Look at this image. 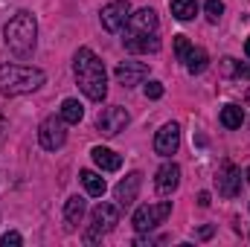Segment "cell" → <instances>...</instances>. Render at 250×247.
<instances>
[{
	"label": "cell",
	"mask_w": 250,
	"mask_h": 247,
	"mask_svg": "<svg viewBox=\"0 0 250 247\" xmlns=\"http://www.w3.org/2000/svg\"><path fill=\"white\" fill-rule=\"evenodd\" d=\"M73 73H76V82H79V87H82V93H84L87 99L102 102V99L108 96V73H105L102 59H99L93 50L82 47V50L76 53V59H73Z\"/></svg>",
	"instance_id": "6da1fadb"
},
{
	"label": "cell",
	"mask_w": 250,
	"mask_h": 247,
	"mask_svg": "<svg viewBox=\"0 0 250 247\" xmlns=\"http://www.w3.org/2000/svg\"><path fill=\"white\" fill-rule=\"evenodd\" d=\"M3 41L9 47L12 56L18 59H29L35 53V44H38V23H35V15L32 12H18L6 29H3Z\"/></svg>",
	"instance_id": "7a4b0ae2"
},
{
	"label": "cell",
	"mask_w": 250,
	"mask_h": 247,
	"mask_svg": "<svg viewBox=\"0 0 250 247\" xmlns=\"http://www.w3.org/2000/svg\"><path fill=\"white\" fill-rule=\"evenodd\" d=\"M44 70L26 67V64H3L0 67V93L3 96H21L32 93L44 84Z\"/></svg>",
	"instance_id": "3957f363"
},
{
	"label": "cell",
	"mask_w": 250,
	"mask_h": 247,
	"mask_svg": "<svg viewBox=\"0 0 250 247\" xmlns=\"http://www.w3.org/2000/svg\"><path fill=\"white\" fill-rule=\"evenodd\" d=\"M117 224H120V206L117 204H99V206H93V212H90V233L84 236V242H96L99 236L111 233Z\"/></svg>",
	"instance_id": "277c9868"
},
{
	"label": "cell",
	"mask_w": 250,
	"mask_h": 247,
	"mask_svg": "<svg viewBox=\"0 0 250 247\" xmlns=\"http://www.w3.org/2000/svg\"><path fill=\"white\" fill-rule=\"evenodd\" d=\"M169 212H172V201H160V204H146V206H140L137 212H134V230L137 233H148V230H154V227H160L166 218H169Z\"/></svg>",
	"instance_id": "5b68a950"
},
{
	"label": "cell",
	"mask_w": 250,
	"mask_h": 247,
	"mask_svg": "<svg viewBox=\"0 0 250 247\" xmlns=\"http://www.w3.org/2000/svg\"><path fill=\"white\" fill-rule=\"evenodd\" d=\"M62 117H47L41 128H38V143L47 148V151H59L64 143H67V128H64Z\"/></svg>",
	"instance_id": "8992f818"
},
{
	"label": "cell",
	"mask_w": 250,
	"mask_h": 247,
	"mask_svg": "<svg viewBox=\"0 0 250 247\" xmlns=\"http://www.w3.org/2000/svg\"><path fill=\"white\" fill-rule=\"evenodd\" d=\"M128 111H125L123 105H108V108H102L99 111V120H96V128L105 134V137H117L120 131H125V125H128Z\"/></svg>",
	"instance_id": "52a82bcc"
},
{
	"label": "cell",
	"mask_w": 250,
	"mask_h": 247,
	"mask_svg": "<svg viewBox=\"0 0 250 247\" xmlns=\"http://www.w3.org/2000/svg\"><path fill=\"white\" fill-rule=\"evenodd\" d=\"M128 18H131V3H128V0H111V3L99 12V21H102V26H105L108 32L125 29Z\"/></svg>",
	"instance_id": "ba28073f"
},
{
	"label": "cell",
	"mask_w": 250,
	"mask_h": 247,
	"mask_svg": "<svg viewBox=\"0 0 250 247\" xmlns=\"http://www.w3.org/2000/svg\"><path fill=\"white\" fill-rule=\"evenodd\" d=\"M181 148V125L178 123H166L157 134H154V151L160 157H172Z\"/></svg>",
	"instance_id": "9c48e42d"
},
{
	"label": "cell",
	"mask_w": 250,
	"mask_h": 247,
	"mask_svg": "<svg viewBox=\"0 0 250 247\" xmlns=\"http://www.w3.org/2000/svg\"><path fill=\"white\" fill-rule=\"evenodd\" d=\"M215 184H218V195H221V198H236V195L242 192V172H239V166L224 163V166L218 169Z\"/></svg>",
	"instance_id": "30bf717a"
},
{
	"label": "cell",
	"mask_w": 250,
	"mask_h": 247,
	"mask_svg": "<svg viewBox=\"0 0 250 247\" xmlns=\"http://www.w3.org/2000/svg\"><path fill=\"white\" fill-rule=\"evenodd\" d=\"M148 32H157V12L146 6V9H140L128 18L125 35H148Z\"/></svg>",
	"instance_id": "8fae6325"
},
{
	"label": "cell",
	"mask_w": 250,
	"mask_h": 247,
	"mask_svg": "<svg viewBox=\"0 0 250 247\" xmlns=\"http://www.w3.org/2000/svg\"><path fill=\"white\" fill-rule=\"evenodd\" d=\"M140 186H143V175H140V172L125 175L123 181L117 184V189H114V198H117V206H120V209H128V206L137 201Z\"/></svg>",
	"instance_id": "7c38bea8"
},
{
	"label": "cell",
	"mask_w": 250,
	"mask_h": 247,
	"mask_svg": "<svg viewBox=\"0 0 250 247\" xmlns=\"http://www.w3.org/2000/svg\"><path fill=\"white\" fill-rule=\"evenodd\" d=\"M114 76H117V82L123 87H134V84H140L148 76V64L146 62H120L117 70H114Z\"/></svg>",
	"instance_id": "4fadbf2b"
},
{
	"label": "cell",
	"mask_w": 250,
	"mask_h": 247,
	"mask_svg": "<svg viewBox=\"0 0 250 247\" xmlns=\"http://www.w3.org/2000/svg\"><path fill=\"white\" fill-rule=\"evenodd\" d=\"M181 184V166L178 163H163L157 169V178H154V189L160 195H172Z\"/></svg>",
	"instance_id": "5bb4252c"
},
{
	"label": "cell",
	"mask_w": 250,
	"mask_h": 247,
	"mask_svg": "<svg viewBox=\"0 0 250 247\" xmlns=\"http://www.w3.org/2000/svg\"><path fill=\"white\" fill-rule=\"evenodd\" d=\"M123 44H125L128 53H157L160 50L157 32H148V35H125Z\"/></svg>",
	"instance_id": "9a60e30c"
},
{
	"label": "cell",
	"mask_w": 250,
	"mask_h": 247,
	"mask_svg": "<svg viewBox=\"0 0 250 247\" xmlns=\"http://www.w3.org/2000/svg\"><path fill=\"white\" fill-rule=\"evenodd\" d=\"M90 157H93V163H96L102 172H117V169L123 166V157H120L117 151H111V148H102V145H96V148L90 151Z\"/></svg>",
	"instance_id": "2e32d148"
},
{
	"label": "cell",
	"mask_w": 250,
	"mask_h": 247,
	"mask_svg": "<svg viewBox=\"0 0 250 247\" xmlns=\"http://www.w3.org/2000/svg\"><path fill=\"white\" fill-rule=\"evenodd\" d=\"M82 215H84V198L73 195V198L64 204V221H67V227H70V230H73V227H79Z\"/></svg>",
	"instance_id": "e0dca14e"
},
{
	"label": "cell",
	"mask_w": 250,
	"mask_h": 247,
	"mask_svg": "<svg viewBox=\"0 0 250 247\" xmlns=\"http://www.w3.org/2000/svg\"><path fill=\"white\" fill-rule=\"evenodd\" d=\"M184 64H187V73L198 76V73H204V70H207L209 56H207V50H201V47H192V50L187 53V59H184Z\"/></svg>",
	"instance_id": "ac0fdd59"
},
{
	"label": "cell",
	"mask_w": 250,
	"mask_h": 247,
	"mask_svg": "<svg viewBox=\"0 0 250 247\" xmlns=\"http://www.w3.org/2000/svg\"><path fill=\"white\" fill-rule=\"evenodd\" d=\"M59 117H62L67 125H79L82 123V117H84V105H82L79 99H64L62 102V114H59Z\"/></svg>",
	"instance_id": "d6986e66"
},
{
	"label": "cell",
	"mask_w": 250,
	"mask_h": 247,
	"mask_svg": "<svg viewBox=\"0 0 250 247\" xmlns=\"http://www.w3.org/2000/svg\"><path fill=\"white\" fill-rule=\"evenodd\" d=\"M79 178H82V184H84V189H87V195H93V198H102V195H105V189H108V186H105V178H102V175H96V172L84 169Z\"/></svg>",
	"instance_id": "ffe728a7"
},
{
	"label": "cell",
	"mask_w": 250,
	"mask_h": 247,
	"mask_svg": "<svg viewBox=\"0 0 250 247\" xmlns=\"http://www.w3.org/2000/svg\"><path fill=\"white\" fill-rule=\"evenodd\" d=\"M218 120H221L224 128H230V131H233V128H242V123H245V111H242L239 105H224Z\"/></svg>",
	"instance_id": "44dd1931"
},
{
	"label": "cell",
	"mask_w": 250,
	"mask_h": 247,
	"mask_svg": "<svg viewBox=\"0 0 250 247\" xmlns=\"http://www.w3.org/2000/svg\"><path fill=\"white\" fill-rule=\"evenodd\" d=\"M172 15L178 21H192L198 15V3L195 0H172Z\"/></svg>",
	"instance_id": "7402d4cb"
},
{
	"label": "cell",
	"mask_w": 250,
	"mask_h": 247,
	"mask_svg": "<svg viewBox=\"0 0 250 247\" xmlns=\"http://www.w3.org/2000/svg\"><path fill=\"white\" fill-rule=\"evenodd\" d=\"M204 12H207V21H209V23H218L221 15H224V3H221V0H207V3H204Z\"/></svg>",
	"instance_id": "603a6c76"
},
{
	"label": "cell",
	"mask_w": 250,
	"mask_h": 247,
	"mask_svg": "<svg viewBox=\"0 0 250 247\" xmlns=\"http://www.w3.org/2000/svg\"><path fill=\"white\" fill-rule=\"evenodd\" d=\"M189 50H192V44H189L187 35H175V56H178V62H184V59H187Z\"/></svg>",
	"instance_id": "cb8c5ba5"
},
{
	"label": "cell",
	"mask_w": 250,
	"mask_h": 247,
	"mask_svg": "<svg viewBox=\"0 0 250 247\" xmlns=\"http://www.w3.org/2000/svg\"><path fill=\"white\" fill-rule=\"evenodd\" d=\"M146 96H148V99H160V96H163V84H160V82H148V84H146Z\"/></svg>",
	"instance_id": "d4e9b609"
},
{
	"label": "cell",
	"mask_w": 250,
	"mask_h": 247,
	"mask_svg": "<svg viewBox=\"0 0 250 247\" xmlns=\"http://www.w3.org/2000/svg\"><path fill=\"white\" fill-rule=\"evenodd\" d=\"M0 245L3 247H18V245H23V239H21V233H6V236H3V239H0Z\"/></svg>",
	"instance_id": "484cf974"
},
{
	"label": "cell",
	"mask_w": 250,
	"mask_h": 247,
	"mask_svg": "<svg viewBox=\"0 0 250 247\" xmlns=\"http://www.w3.org/2000/svg\"><path fill=\"white\" fill-rule=\"evenodd\" d=\"M224 73H227V76H230V73H233V70H236V73H239V67H236V64H233V59H224Z\"/></svg>",
	"instance_id": "4316f807"
},
{
	"label": "cell",
	"mask_w": 250,
	"mask_h": 247,
	"mask_svg": "<svg viewBox=\"0 0 250 247\" xmlns=\"http://www.w3.org/2000/svg\"><path fill=\"white\" fill-rule=\"evenodd\" d=\"M212 233H215V227H201V230H198V239H209Z\"/></svg>",
	"instance_id": "83f0119b"
},
{
	"label": "cell",
	"mask_w": 250,
	"mask_h": 247,
	"mask_svg": "<svg viewBox=\"0 0 250 247\" xmlns=\"http://www.w3.org/2000/svg\"><path fill=\"white\" fill-rule=\"evenodd\" d=\"M198 204H201V206H209V192H201V195H198Z\"/></svg>",
	"instance_id": "f1b7e54d"
},
{
	"label": "cell",
	"mask_w": 250,
	"mask_h": 247,
	"mask_svg": "<svg viewBox=\"0 0 250 247\" xmlns=\"http://www.w3.org/2000/svg\"><path fill=\"white\" fill-rule=\"evenodd\" d=\"M239 76H245V79H250V64H239Z\"/></svg>",
	"instance_id": "f546056e"
},
{
	"label": "cell",
	"mask_w": 250,
	"mask_h": 247,
	"mask_svg": "<svg viewBox=\"0 0 250 247\" xmlns=\"http://www.w3.org/2000/svg\"><path fill=\"white\" fill-rule=\"evenodd\" d=\"M3 140H6V120L0 117V145H3Z\"/></svg>",
	"instance_id": "4dcf8cb0"
},
{
	"label": "cell",
	"mask_w": 250,
	"mask_h": 247,
	"mask_svg": "<svg viewBox=\"0 0 250 247\" xmlns=\"http://www.w3.org/2000/svg\"><path fill=\"white\" fill-rule=\"evenodd\" d=\"M245 53H248V56H250V38H248V41H245Z\"/></svg>",
	"instance_id": "1f68e13d"
},
{
	"label": "cell",
	"mask_w": 250,
	"mask_h": 247,
	"mask_svg": "<svg viewBox=\"0 0 250 247\" xmlns=\"http://www.w3.org/2000/svg\"><path fill=\"white\" fill-rule=\"evenodd\" d=\"M248 184H250V169H248Z\"/></svg>",
	"instance_id": "d6a6232c"
}]
</instances>
